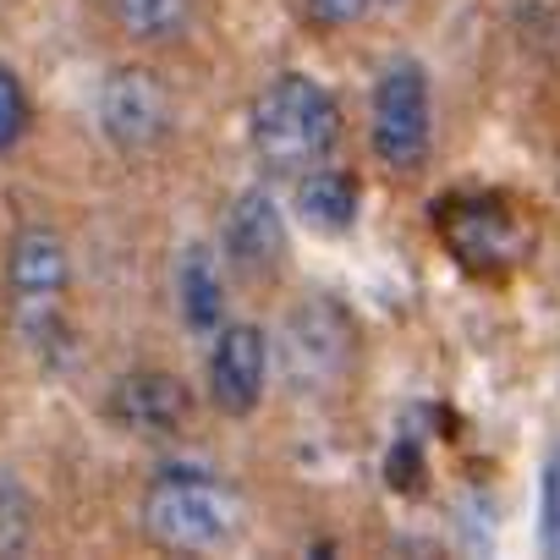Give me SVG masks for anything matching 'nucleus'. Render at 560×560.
I'll list each match as a JSON object with an SVG mask.
<instances>
[{"mask_svg": "<svg viewBox=\"0 0 560 560\" xmlns=\"http://www.w3.org/2000/svg\"><path fill=\"white\" fill-rule=\"evenodd\" d=\"M242 143L264 182H292L341 154L347 143L341 94L308 67H280L247 94Z\"/></svg>", "mask_w": 560, "mask_h": 560, "instance_id": "nucleus-1", "label": "nucleus"}, {"mask_svg": "<svg viewBox=\"0 0 560 560\" xmlns=\"http://www.w3.org/2000/svg\"><path fill=\"white\" fill-rule=\"evenodd\" d=\"M72 292L78 264L67 231L50 220H23L7 236V258H0V298H7L18 347L45 369H56L72 347Z\"/></svg>", "mask_w": 560, "mask_h": 560, "instance_id": "nucleus-2", "label": "nucleus"}, {"mask_svg": "<svg viewBox=\"0 0 560 560\" xmlns=\"http://www.w3.org/2000/svg\"><path fill=\"white\" fill-rule=\"evenodd\" d=\"M247 500L242 489L192 456H160L138 489V533L165 555H220L242 538Z\"/></svg>", "mask_w": 560, "mask_h": 560, "instance_id": "nucleus-3", "label": "nucleus"}, {"mask_svg": "<svg viewBox=\"0 0 560 560\" xmlns=\"http://www.w3.org/2000/svg\"><path fill=\"white\" fill-rule=\"evenodd\" d=\"M275 336V380L303 401H330L358 380L363 325L336 292H303L287 303Z\"/></svg>", "mask_w": 560, "mask_h": 560, "instance_id": "nucleus-4", "label": "nucleus"}, {"mask_svg": "<svg viewBox=\"0 0 560 560\" xmlns=\"http://www.w3.org/2000/svg\"><path fill=\"white\" fill-rule=\"evenodd\" d=\"M434 72L423 56H385L369 89V154L390 176H418L434 154Z\"/></svg>", "mask_w": 560, "mask_h": 560, "instance_id": "nucleus-5", "label": "nucleus"}, {"mask_svg": "<svg viewBox=\"0 0 560 560\" xmlns=\"http://www.w3.org/2000/svg\"><path fill=\"white\" fill-rule=\"evenodd\" d=\"M94 132L121 160H149L176 138V94L160 67L116 61L94 83Z\"/></svg>", "mask_w": 560, "mask_h": 560, "instance_id": "nucleus-6", "label": "nucleus"}, {"mask_svg": "<svg viewBox=\"0 0 560 560\" xmlns=\"http://www.w3.org/2000/svg\"><path fill=\"white\" fill-rule=\"evenodd\" d=\"M434 236L478 280H505L533 242L522 209L500 192H445L434 203Z\"/></svg>", "mask_w": 560, "mask_h": 560, "instance_id": "nucleus-7", "label": "nucleus"}, {"mask_svg": "<svg viewBox=\"0 0 560 560\" xmlns=\"http://www.w3.org/2000/svg\"><path fill=\"white\" fill-rule=\"evenodd\" d=\"M292 203L275 192V182H247L242 192H231L225 214H220V258L231 269V280H253V287H269V280L287 275L292 264Z\"/></svg>", "mask_w": 560, "mask_h": 560, "instance_id": "nucleus-8", "label": "nucleus"}, {"mask_svg": "<svg viewBox=\"0 0 560 560\" xmlns=\"http://www.w3.org/2000/svg\"><path fill=\"white\" fill-rule=\"evenodd\" d=\"M275 385V336L258 319H225L203 341V401L225 423H247L264 412Z\"/></svg>", "mask_w": 560, "mask_h": 560, "instance_id": "nucleus-9", "label": "nucleus"}, {"mask_svg": "<svg viewBox=\"0 0 560 560\" xmlns=\"http://www.w3.org/2000/svg\"><path fill=\"white\" fill-rule=\"evenodd\" d=\"M100 412L116 434L127 440H143V445H176L187 429H192V412H198V396L192 385L165 369V363H132L121 369L105 396H100Z\"/></svg>", "mask_w": 560, "mask_h": 560, "instance_id": "nucleus-10", "label": "nucleus"}, {"mask_svg": "<svg viewBox=\"0 0 560 560\" xmlns=\"http://www.w3.org/2000/svg\"><path fill=\"white\" fill-rule=\"evenodd\" d=\"M287 203H292V220H298L303 231L336 242V236H352V231H358L369 192H363V176H358L352 165H341V154H336V160H325V165L292 176V182H287Z\"/></svg>", "mask_w": 560, "mask_h": 560, "instance_id": "nucleus-11", "label": "nucleus"}, {"mask_svg": "<svg viewBox=\"0 0 560 560\" xmlns=\"http://www.w3.org/2000/svg\"><path fill=\"white\" fill-rule=\"evenodd\" d=\"M171 287H176V319H182L187 336L209 341L231 319V269H225L214 242H198V236L182 242Z\"/></svg>", "mask_w": 560, "mask_h": 560, "instance_id": "nucleus-12", "label": "nucleus"}, {"mask_svg": "<svg viewBox=\"0 0 560 560\" xmlns=\"http://www.w3.org/2000/svg\"><path fill=\"white\" fill-rule=\"evenodd\" d=\"M100 18L143 56L182 50L198 34V0H100Z\"/></svg>", "mask_w": 560, "mask_h": 560, "instance_id": "nucleus-13", "label": "nucleus"}, {"mask_svg": "<svg viewBox=\"0 0 560 560\" xmlns=\"http://www.w3.org/2000/svg\"><path fill=\"white\" fill-rule=\"evenodd\" d=\"M34 89L28 78L0 56V160H12L28 138H34Z\"/></svg>", "mask_w": 560, "mask_h": 560, "instance_id": "nucleus-14", "label": "nucleus"}, {"mask_svg": "<svg viewBox=\"0 0 560 560\" xmlns=\"http://www.w3.org/2000/svg\"><path fill=\"white\" fill-rule=\"evenodd\" d=\"M28 538H34V500L12 472H0V555L28 549Z\"/></svg>", "mask_w": 560, "mask_h": 560, "instance_id": "nucleus-15", "label": "nucleus"}, {"mask_svg": "<svg viewBox=\"0 0 560 560\" xmlns=\"http://www.w3.org/2000/svg\"><path fill=\"white\" fill-rule=\"evenodd\" d=\"M292 7L314 34H352L358 23H369L380 12L374 0H292Z\"/></svg>", "mask_w": 560, "mask_h": 560, "instance_id": "nucleus-16", "label": "nucleus"}, {"mask_svg": "<svg viewBox=\"0 0 560 560\" xmlns=\"http://www.w3.org/2000/svg\"><path fill=\"white\" fill-rule=\"evenodd\" d=\"M538 538H544V549H560V445L549 451V462H544V494H538Z\"/></svg>", "mask_w": 560, "mask_h": 560, "instance_id": "nucleus-17", "label": "nucleus"}, {"mask_svg": "<svg viewBox=\"0 0 560 560\" xmlns=\"http://www.w3.org/2000/svg\"><path fill=\"white\" fill-rule=\"evenodd\" d=\"M418 462H423V445L418 440H396V451H390V483H407V472H418Z\"/></svg>", "mask_w": 560, "mask_h": 560, "instance_id": "nucleus-18", "label": "nucleus"}, {"mask_svg": "<svg viewBox=\"0 0 560 560\" xmlns=\"http://www.w3.org/2000/svg\"><path fill=\"white\" fill-rule=\"evenodd\" d=\"M374 7H380V12H396V7H401V0H374Z\"/></svg>", "mask_w": 560, "mask_h": 560, "instance_id": "nucleus-19", "label": "nucleus"}]
</instances>
